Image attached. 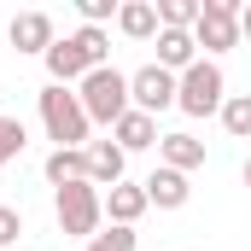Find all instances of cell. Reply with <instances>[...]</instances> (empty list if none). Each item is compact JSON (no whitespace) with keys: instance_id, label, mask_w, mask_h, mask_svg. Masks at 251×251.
I'll return each mask as SVG.
<instances>
[{"instance_id":"8992f818","label":"cell","mask_w":251,"mask_h":251,"mask_svg":"<svg viewBox=\"0 0 251 251\" xmlns=\"http://www.w3.org/2000/svg\"><path fill=\"white\" fill-rule=\"evenodd\" d=\"M176 82H181V76H170L164 64H140V70L128 76V105L146 111V117H158V111L176 105Z\"/></svg>"},{"instance_id":"603a6c76","label":"cell","mask_w":251,"mask_h":251,"mask_svg":"<svg viewBox=\"0 0 251 251\" xmlns=\"http://www.w3.org/2000/svg\"><path fill=\"white\" fill-rule=\"evenodd\" d=\"M18 234H24V216H18L12 204H0V251H6V246H18Z\"/></svg>"},{"instance_id":"ffe728a7","label":"cell","mask_w":251,"mask_h":251,"mask_svg":"<svg viewBox=\"0 0 251 251\" xmlns=\"http://www.w3.org/2000/svg\"><path fill=\"white\" fill-rule=\"evenodd\" d=\"M24 146H29V128L18 123V117H0V170L12 158H24Z\"/></svg>"},{"instance_id":"ac0fdd59","label":"cell","mask_w":251,"mask_h":251,"mask_svg":"<svg viewBox=\"0 0 251 251\" xmlns=\"http://www.w3.org/2000/svg\"><path fill=\"white\" fill-rule=\"evenodd\" d=\"M70 41H76V47L88 53V64H94V70H100V64H111V35H105V29H94V24H82V29H76Z\"/></svg>"},{"instance_id":"2e32d148","label":"cell","mask_w":251,"mask_h":251,"mask_svg":"<svg viewBox=\"0 0 251 251\" xmlns=\"http://www.w3.org/2000/svg\"><path fill=\"white\" fill-rule=\"evenodd\" d=\"M111 140H117L123 152H146V146H158V117H146V111H128L123 123L111 128Z\"/></svg>"},{"instance_id":"9c48e42d","label":"cell","mask_w":251,"mask_h":251,"mask_svg":"<svg viewBox=\"0 0 251 251\" xmlns=\"http://www.w3.org/2000/svg\"><path fill=\"white\" fill-rule=\"evenodd\" d=\"M158 164H164V170H181V176H193V170L204 164V140H199V134H187V128L158 134Z\"/></svg>"},{"instance_id":"5b68a950","label":"cell","mask_w":251,"mask_h":251,"mask_svg":"<svg viewBox=\"0 0 251 251\" xmlns=\"http://www.w3.org/2000/svg\"><path fill=\"white\" fill-rule=\"evenodd\" d=\"M240 6H246V0H199L193 41L204 47V59H216V53H234V47H240Z\"/></svg>"},{"instance_id":"d4e9b609","label":"cell","mask_w":251,"mask_h":251,"mask_svg":"<svg viewBox=\"0 0 251 251\" xmlns=\"http://www.w3.org/2000/svg\"><path fill=\"white\" fill-rule=\"evenodd\" d=\"M246 187H251V158H246Z\"/></svg>"},{"instance_id":"e0dca14e","label":"cell","mask_w":251,"mask_h":251,"mask_svg":"<svg viewBox=\"0 0 251 251\" xmlns=\"http://www.w3.org/2000/svg\"><path fill=\"white\" fill-rule=\"evenodd\" d=\"M216 117H222V128H228L234 140H251V94H228Z\"/></svg>"},{"instance_id":"7a4b0ae2","label":"cell","mask_w":251,"mask_h":251,"mask_svg":"<svg viewBox=\"0 0 251 251\" xmlns=\"http://www.w3.org/2000/svg\"><path fill=\"white\" fill-rule=\"evenodd\" d=\"M76 100H82L88 123H105V128H117L128 111H134V105H128V76L117 70V64H100V70H88V76L76 82Z\"/></svg>"},{"instance_id":"6da1fadb","label":"cell","mask_w":251,"mask_h":251,"mask_svg":"<svg viewBox=\"0 0 251 251\" xmlns=\"http://www.w3.org/2000/svg\"><path fill=\"white\" fill-rule=\"evenodd\" d=\"M35 105H41V128H47V140H53V146L88 152V134H94V123H88V111H82V100H76L70 88L47 82V88L35 94Z\"/></svg>"},{"instance_id":"44dd1931","label":"cell","mask_w":251,"mask_h":251,"mask_svg":"<svg viewBox=\"0 0 251 251\" xmlns=\"http://www.w3.org/2000/svg\"><path fill=\"white\" fill-rule=\"evenodd\" d=\"M134 240H140L134 228H100V234H94L82 251H134Z\"/></svg>"},{"instance_id":"5bb4252c","label":"cell","mask_w":251,"mask_h":251,"mask_svg":"<svg viewBox=\"0 0 251 251\" xmlns=\"http://www.w3.org/2000/svg\"><path fill=\"white\" fill-rule=\"evenodd\" d=\"M117 29L128 41H158V0H123L117 6Z\"/></svg>"},{"instance_id":"7c38bea8","label":"cell","mask_w":251,"mask_h":251,"mask_svg":"<svg viewBox=\"0 0 251 251\" xmlns=\"http://www.w3.org/2000/svg\"><path fill=\"white\" fill-rule=\"evenodd\" d=\"M146 210H152V204H146V187H134V181H117V187L105 193V216H111V228H134Z\"/></svg>"},{"instance_id":"30bf717a","label":"cell","mask_w":251,"mask_h":251,"mask_svg":"<svg viewBox=\"0 0 251 251\" xmlns=\"http://www.w3.org/2000/svg\"><path fill=\"white\" fill-rule=\"evenodd\" d=\"M140 187H146V204H158V210H181V204L193 199V181L181 176V170H164V164H158Z\"/></svg>"},{"instance_id":"9a60e30c","label":"cell","mask_w":251,"mask_h":251,"mask_svg":"<svg viewBox=\"0 0 251 251\" xmlns=\"http://www.w3.org/2000/svg\"><path fill=\"white\" fill-rule=\"evenodd\" d=\"M41 176L53 181V193H59V187H70V181H88V152L53 146V152H47V164H41Z\"/></svg>"},{"instance_id":"52a82bcc","label":"cell","mask_w":251,"mask_h":251,"mask_svg":"<svg viewBox=\"0 0 251 251\" xmlns=\"http://www.w3.org/2000/svg\"><path fill=\"white\" fill-rule=\"evenodd\" d=\"M6 41H12L18 53H41V59H47V47H53L59 35H53V18H47V12H18L12 29H6Z\"/></svg>"},{"instance_id":"3957f363","label":"cell","mask_w":251,"mask_h":251,"mask_svg":"<svg viewBox=\"0 0 251 251\" xmlns=\"http://www.w3.org/2000/svg\"><path fill=\"white\" fill-rule=\"evenodd\" d=\"M53 216H59V234L64 240H94L100 234V222H105V193L94 187V181H70V187L53 193Z\"/></svg>"},{"instance_id":"277c9868","label":"cell","mask_w":251,"mask_h":251,"mask_svg":"<svg viewBox=\"0 0 251 251\" xmlns=\"http://www.w3.org/2000/svg\"><path fill=\"white\" fill-rule=\"evenodd\" d=\"M222 100H228V82H222V64L216 59H199L193 70H181V82H176V111H187V117H216Z\"/></svg>"},{"instance_id":"7402d4cb","label":"cell","mask_w":251,"mask_h":251,"mask_svg":"<svg viewBox=\"0 0 251 251\" xmlns=\"http://www.w3.org/2000/svg\"><path fill=\"white\" fill-rule=\"evenodd\" d=\"M76 12H82V24L105 29V18H117V0H76Z\"/></svg>"},{"instance_id":"8fae6325","label":"cell","mask_w":251,"mask_h":251,"mask_svg":"<svg viewBox=\"0 0 251 251\" xmlns=\"http://www.w3.org/2000/svg\"><path fill=\"white\" fill-rule=\"evenodd\" d=\"M170 76H181V70H193L199 64V41H193V29H158V59Z\"/></svg>"},{"instance_id":"4fadbf2b","label":"cell","mask_w":251,"mask_h":251,"mask_svg":"<svg viewBox=\"0 0 251 251\" xmlns=\"http://www.w3.org/2000/svg\"><path fill=\"white\" fill-rule=\"evenodd\" d=\"M88 70H94V64H88V53H82V47H76L70 35H64V41H53V47H47V76H53L59 88H70V82H82Z\"/></svg>"},{"instance_id":"d6986e66","label":"cell","mask_w":251,"mask_h":251,"mask_svg":"<svg viewBox=\"0 0 251 251\" xmlns=\"http://www.w3.org/2000/svg\"><path fill=\"white\" fill-rule=\"evenodd\" d=\"M199 24V0H158V29H193Z\"/></svg>"},{"instance_id":"cb8c5ba5","label":"cell","mask_w":251,"mask_h":251,"mask_svg":"<svg viewBox=\"0 0 251 251\" xmlns=\"http://www.w3.org/2000/svg\"><path fill=\"white\" fill-rule=\"evenodd\" d=\"M240 41H251V0L240 6Z\"/></svg>"},{"instance_id":"ba28073f","label":"cell","mask_w":251,"mask_h":251,"mask_svg":"<svg viewBox=\"0 0 251 251\" xmlns=\"http://www.w3.org/2000/svg\"><path fill=\"white\" fill-rule=\"evenodd\" d=\"M123 164H128V152L117 146V140H88V181L100 193H111L117 181H123Z\"/></svg>"}]
</instances>
